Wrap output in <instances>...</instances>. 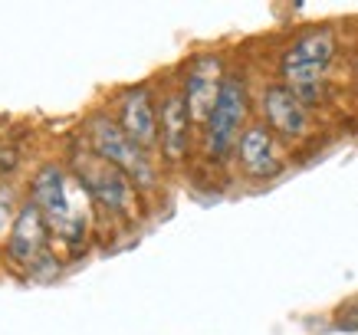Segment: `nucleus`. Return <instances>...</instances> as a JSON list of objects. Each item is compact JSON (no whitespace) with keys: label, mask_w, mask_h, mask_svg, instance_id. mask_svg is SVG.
Here are the masks:
<instances>
[{"label":"nucleus","mask_w":358,"mask_h":335,"mask_svg":"<svg viewBox=\"0 0 358 335\" xmlns=\"http://www.w3.org/2000/svg\"><path fill=\"white\" fill-rule=\"evenodd\" d=\"M332 56H336V36L329 30H309L282 56V79H286L282 86L303 102H315Z\"/></svg>","instance_id":"obj_2"},{"label":"nucleus","mask_w":358,"mask_h":335,"mask_svg":"<svg viewBox=\"0 0 358 335\" xmlns=\"http://www.w3.org/2000/svg\"><path fill=\"white\" fill-rule=\"evenodd\" d=\"M7 230H10V194L0 191V240H3Z\"/></svg>","instance_id":"obj_12"},{"label":"nucleus","mask_w":358,"mask_h":335,"mask_svg":"<svg viewBox=\"0 0 358 335\" xmlns=\"http://www.w3.org/2000/svg\"><path fill=\"white\" fill-rule=\"evenodd\" d=\"M89 145H92V155H99L106 164L119 168L129 181H138V184H155V168L148 162L145 148H138L135 141L122 131V125H115L112 119L106 115H92L89 119Z\"/></svg>","instance_id":"obj_3"},{"label":"nucleus","mask_w":358,"mask_h":335,"mask_svg":"<svg viewBox=\"0 0 358 335\" xmlns=\"http://www.w3.org/2000/svg\"><path fill=\"white\" fill-rule=\"evenodd\" d=\"M243 119H247V89H243V79L227 76L224 86H220L217 106H214V112H210V119L204 125L207 155L210 158H224L230 152V145L240 141Z\"/></svg>","instance_id":"obj_4"},{"label":"nucleus","mask_w":358,"mask_h":335,"mask_svg":"<svg viewBox=\"0 0 358 335\" xmlns=\"http://www.w3.org/2000/svg\"><path fill=\"white\" fill-rule=\"evenodd\" d=\"M46 220L43 214H40V207L27 204L17 214V220H13V230H10V240H7V253H10L13 263H36V257L43 253L46 247Z\"/></svg>","instance_id":"obj_9"},{"label":"nucleus","mask_w":358,"mask_h":335,"mask_svg":"<svg viewBox=\"0 0 358 335\" xmlns=\"http://www.w3.org/2000/svg\"><path fill=\"white\" fill-rule=\"evenodd\" d=\"M220 59L217 56H197L191 73H187V86H185V102H187V112H191V122L194 125H207L210 112L217 106V96H220Z\"/></svg>","instance_id":"obj_6"},{"label":"nucleus","mask_w":358,"mask_h":335,"mask_svg":"<svg viewBox=\"0 0 358 335\" xmlns=\"http://www.w3.org/2000/svg\"><path fill=\"white\" fill-rule=\"evenodd\" d=\"M260 106H263L266 122L273 125V131H280L286 138H299V135L309 131V115H306L303 99L296 96V92H289L286 86L263 89Z\"/></svg>","instance_id":"obj_7"},{"label":"nucleus","mask_w":358,"mask_h":335,"mask_svg":"<svg viewBox=\"0 0 358 335\" xmlns=\"http://www.w3.org/2000/svg\"><path fill=\"white\" fill-rule=\"evenodd\" d=\"M119 125L138 148H152L155 141H158V119H155L148 89H129V92L122 96Z\"/></svg>","instance_id":"obj_10"},{"label":"nucleus","mask_w":358,"mask_h":335,"mask_svg":"<svg viewBox=\"0 0 358 335\" xmlns=\"http://www.w3.org/2000/svg\"><path fill=\"white\" fill-rule=\"evenodd\" d=\"M338 329H352V332H358V306L342 309V315H338Z\"/></svg>","instance_id":"obj_13"},{"label":"nucleus","mask_w":358,"mask_h":335,"mask_svg":"<svg viewBox=\"0 0 358 335\" xmlns=\"http://www.w3.org/2000/svg\"><path fill=\"white\" fill-rule=\"evenodd\" d=\"M237 158L250 178H273V174L282 168L280 148H276V141H273L266 125H250V129H243V135H240V141H237Z\"/></svg>","instance_id":"obj_8"},{"label":"nucleus","mask_w":358,"mask_h":335,"mask_svg":"<svg viewBox=\"0 0 358 335\" xmlns=\"http://www.w3.org/2000/svg\"><path fill=\"white\" fill-rule=\"evenodd\" d=\"M162 148L168 162H181L191 138V112L185 96H168L162 102Z\"/></svg>","instance_id":"obj_11"},{"label":"nucleus","mask_w":358,"mask_h":335,"mask_svg":"<svg viewBox=\"0 0 358 335\" xmlns=\"http://www.w3.org/2000/svg\"><path fill=\"white\" fill-rule=\"evenodd\" d=\"M89 191L73 181L63 168L46 164L33 178V204L40 207L46 227L56 230L63 240H83L89 227Z\"/></svg>","instance_id":"obj_1"},{"label":"nucleus","mask_w":358,"mask_h":335,"mask_svg":"<svg viewBox=\"0 0 358 335\" xmlns=\"http://www.w3.org/2000/svg\"><path fill=\"white\" fill-rule=\"evenodd\" d=\"M79 184L89 191L92 201H99L102 207H109L112 214H135V191H131V181L119 168L106 164L99 155H83L79 162Z\"/></svg>","instance_id":"obj_5"}]
</instances>
